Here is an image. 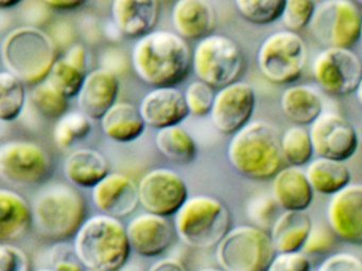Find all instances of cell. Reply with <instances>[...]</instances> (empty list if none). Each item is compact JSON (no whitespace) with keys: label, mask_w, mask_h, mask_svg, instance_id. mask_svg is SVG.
Instances as JSON below:
<instances>
[{"label":"cell","mask_w":362,"mask_h":271,"mask_svg":"<svg viewBox=\"0 0 362 271\" xmlns=\"http://www.w3.org/2000/svg\"><path fill=\"white\" fill-rule=\"evenodd\" d=\"M119 271H144L141 267L137 265L127 264L126 266L122 267Z\"/></svg>","instance_id":"obj_49"},{"label":"cell","mask_w":362,"mask_h":271,"mask_svg":"<svg viewBox=\"0 0 362 271\" xmlns=\"http://www.w3.org/2000/svg\"><path fill=\"white\" fill-rule=\"evenodd\" d=\"M74 250L88 270L119 271L131 249L127 227L105 214L90 216L74 237Z\"/></svg>","instance_id":"obj_3"},{"label":"cell","mask_w":362,"mask_h":271,"mask_svg":"<svg viewBox=\"0 0 362 271\" xmlns=\"http://www.w3.org/2000/svg\"><path fill=\"white\" fill-rule=\"evenodd\" d=\"M355 2L360 8H362V0H356Z\"/></svg>","instance_id":"obj_52"},{"label":"cell","mask_w":362,"mask_h":271,"mask_svg":"<svg viewBox=\"0 0 362 271\" xmlns=\"http://www.w3.org/2000/svg\"><path fill=\"white\" fill-rule=\"evenodd\" d=\"M33 226L47 241H65L75 237L88 218L83 195L67 183L57 182L37 193L33 203Z\"/></svg>","instance_id":"obj_4"},{"label":"cell","mask_w":362,"mask_h":271,"mask_svg":"<svg viewBox=\"0 0 362 271\" xmlns=\"http://www.w3.org/2000/svg\"><path fill=\"white\" fill-rule=\"evenodd\" d=\"M215 8L205 0H179L173 8V23L184 40H203L216 27Z\"/></svg>","instance_id":"obj_23"},{"label":"cell","mask_w":362,"mask_h":271,"mask_svg":"<svg viewBox=\"0 0 362 271\" xmlns=\"http://www.w3.org/2000/svg\"><path fill=\"white\" fill-rule=\"evenodd\" d=\"M228 159L233 169L247 179L273 180L283 169L281 137L266 121H252L230 138Z\"/></svg>","instance_id":"obj_2"},{"label":"cell","mask_w":362,"mask_h":271,"mask_svg":"<svg viewBox=\"0 0 362 271\" xmlns=\"http://www.w3.org/2000/svg\"><path fill=\"white\" fill-rule=\"evenodd\" d=\"M360 42H361V44H362V25H361V32H360Z\"/></svg>","instance_id":"obj_54"},{"label":"cell","mask_w":362,"mask_h":271,"mask_svg":"<svg viewBox=\"0 0 362 271\" xmlns=\"http://www.w3.org/2000/svg\"><path fill=\"white\" fill-rule=\"evenodd\" d=\"M313 227L306 212H281L270 231L276 253L302 251Z\"/></svg>","instance_id":"obj_27"},{"label":"cell","mask_w":362,"mask_h":271,"mask_svg":"<svg viewBox=\"0 0 362 271\" xmlns=\"http://www.w3.org/2000/svg\"><path fill=\"white\" fill-rule=\"evenodd\" d=\"M1 59L8 71L25 84L37 85L48 78L59 57L47 33L35 25H25L4 38Z\"/></svg>","instance_id":"obj_5"},{"label":"cell","mask_w":362,"mask_h":271,"mask_svg":"<svg viewBox=\"0 0 362 271\" xmlns=\"http://www.w3.org/2000/svg\"><path fill=\"white\" fill-rule=\"evenodd\" d=\"M101 129L109 139L119 143H129L139 139L146 124L139 108L128 102H117L100 120Z\"/></svg>","instance_id":"obj_29"},{"label":"cell","mask_w":362,"mask_h":271,"mask_svg":"<svg viewBox=\"0 0 362 271\" xmlns=\"http://www.w3.org/2000/svg\"><path fill=\"white\" fill-rule=\"evenodd\" d=\"M267 271H313V264L303 251L276 253Z\"/></svg>","instance_id":"obj_42"},{"label":"cell","mask_w":362,"mask_h":271,"mask_svg":"<svg viewBox=\"0 0 362 271\" xmlns=\"http://www.w3.org/2000/svg\"><path fill=\"white\" fill-rule=\"evenodd\" d=\"M256 93L249 83H233L219 89L211 112V123L222 135L234 136L251 123L255 112Z\"/></svg>","instance_id":"obj_15"},{"label":"cell","mask_w":362,"mask_h":271,"mask_svg":"<svg viewBox=\"0 0 362 271\" xmlns=\"http://www.w3.org/2000/svg\"><path fill=\"white\" fill-rule=\"evenodd\" d=\"M92 201L105 215L126 217L139 205V184L124 174H109L92 188Z\"/></svg>","instance_id":"obj_18"},{"label":"cell","mask_w":362,"mask_h":271,"mask_svg":"<svg viewBox=\"0 0 362 271\" xmlns=\"http://www.w3.org/2000/svg\"><path fill=\"white\" fill-rule=\"evenodd\" d=\"M258 70L269 82L288 85L302 76L307 48L300 34L288 30L274 32L262 40L256 54Z\"/></svg>","instance_id":"obj_9"},{"label":"cell","mask_w":362,"mask_h":271,"mask_svg":"<svg viewBox=\"0 0 362 271\" xmlns=\"http://www.w3.org/2000/svg\"><path fill=\"white\" fill-rule=\"evenodd\" d=\"M52 160L39 144L10 141L0 145V176L20 186H37L49 178Z\"/></svg>","instance_id":"obj_11"},{"label":"cell","mask_w":362,"mask_h":271,"mask_svg":"<svg viewBox=\"0 0 362 271\" xmlns=\"http://www.w3.org/2000/svg\"><path fill=\"white\" fill-rule=\"evenodd\" d=\"M25 83L11 72H0V119L12 122L18 119L26 104Z\"/></svg>","instance_id":"obj_33"},{"label":"cell","mask_w":362,"mask_h":271,"mask_svg":"<svg viewBox=\"0 0 362 271\" xmlns=\"http://www.w3.org/2000/svg\"><path fill=\"white\" fill-rule=\"evenodd\" d=\"M245 68V55L240 47L222 34H211L203 38L192 52L194 74L214 89L238 82Z\"/></svg>","instance_id":"obj_7"},{"label":"cell","mask_w":362,"mask_h":271,"mask_svg":"<svg viewBox=\"0 0 362 271\" xmlns=\"http://www.w3.org/2000/svg\"><path fill=\"white\" fill-rule=\"evenodd\" d=\"M88 271H99V270H88Z\"/></svg>","instance_id":"obj_55"},{"label":"cell","mask_w":362,"mask_h":271,"mask_svg":"<svg viewBox=\"0 0 362 271\" xmlns=\"http://www.w3.org/2000/svg\"><path fill=\"white\" fill-rule=\"evenodd\" d=\"M272 196L284 211L305 212L313 201L315 191L300 167H283L272 180Z\"/></svg>","instance_id":"obj_22"},{"label":"cell","mask_w":362,"mask_h":271,"mask_svg":"<svg viewBox=\"0 0 362 271\" xmlns=\"http://www.w3.org/2000/svg\"><path fill=\"white\" fill-rule=\"evenodd\" d=\"M88 54L82 44H73L57 59L46 80L65 97H76L88 76Z\"/></svg>","instance_id":"obj_25"},{"label":"cell","mask_w":362,"mask_h":271,"mask_svg":"<svg viewBox=\"0 0 362 271\" xmlns=\"http://www.w3.org/2000/svg\"><path fill=\"white\" fill-rule=\"evenodd\" d=\"M156 145L160 154L177 164L192 163L198 155L197 142L179 125L160 129L156 133Z\"/></svg>","instance_id":"obj_31"},{"label":"cell","mask_w":362,"mask_h":271,"mask_svg":"<svg viewBox=\"0 0 362 271\" xmlns=\"http://www.w3.org/2000/svg\"><path fill=\"white\" fill-rule=\"evenodd\" d=\"M31 100L37 112L46 118L59 120L69 112V97L52 86L47 80L35 85L31 92Z\"/></svg>","instance_id":"obj_36"},{"label":"cell","mask_w":362,"mask_h":271,"mask_svg":"<svg viewBox=\"0 0 362 271\" xmlns=\"http://www.w3.org/2000/svg\"><path fill=\"white\" fill-rule=\"evenodd\" d=\"M0 271H31L28 254L12 243H0Z\"/></svg>","instance_id":"obj_41"},{"label":"cell","mask_w":362,"mask_h":271,"mask_svg":"<svg viewBox=\"0 0 362 271\" xmlns=\"http://www.w3.org/2000/svg\"><path fill=\"white\" fill-rule=\"evenodd\" d=\"M33 224V207L16 191L0 190V241L11 243L22 239Z\"/></svg>","instance_id":"obj_24"},{"label":"cell","mask_w":362,"mask_h":271,"mask_svg":"<svg viewBox=\"0 0 362 271\" xmlns=\"http://www.w3.org/2000/svg\"><path fill=\"white\" fill-rule=\"evenodd\" d=\"M109 163L100 152L80 148L71 152L64 162V174L74 186L93 188L109 175Z\"/></svg>","instance_id":"obj_26"},{"label":"cell","mask_w":362,"mask_h":271,"mask_svg":"<svg viewBox=\"0 0 362 271\" xmlns=\"http://www.w3.org/2000/svg\"><path fill=\"white\" fill-rule=\"evenodd\" d=\"M54 270L56 271H88L81 260L76 255L75 250L71 252L60 251L54 255L52 260Z\"/></svg>","instance_id":"obj_44"},{"label":"cell","mask_w":362,"mask_h":271,"mask_svg":"<svg viewBox=\"0 0 362 271\" xmlns=\"http://www.w3.org/2000/svg\"><path fill=\"white\" fill-rule=\"evenodd\" d=\"M279 203L272 195H259L253 197L247 205V215L253 222V226L270 233L275 222L281 213H279Z\"/></svg>","instance_id":"obj_37"},{"label":"cell","mask_w":362,"mask_h":271,"mask_svg":"<svg viewBox=\"0 0 362 271\" xmlns=\"http://www.w3.org/2000/svg\"><path fill=\"white\" fill-rule=\"evenodd\" d=\"M132 66L139 80L158 87H175L183 82L192 66L189 44L179 34L152 31L137 40Z\"/></svg>","instance_id":"obj_1"},{"label":"cell","mask_w":362,"mask_h":271,"mask_svg":"<svg viewBox=\"0 0 362 271\" xmlns=\"http://www.w3.org/2000/svg\"><path fill=\"white\" fill-rule=\"evenodd\" d=\"M356 100H357L358 104L360 107L362 108V80L361 82L358 85L357 89L355 91Z\"/></svg>","instance_id":"obj_48"},{"label":"cell","mask_w":362,"mask_h":271,"mask_svg":"<svg viewBox=\"0 0 362 271\" xmlns=\"http://www.w3.org/2000/svg\"><path fill=\"white\" fill-rule=\"evenodd\" d=\"M307 178L315 192L334 196L351 184V173L346 163L317 157L307 164Z\"/></svg>","instance_id":"obj_30"},{"label":"cell","mask_w":362,"mask_h":271,"mask_svg":"<svg viewBox=\"0 0 362 271\" xmlns=\"http://www.w3.org/2000/svg\"><path fill=\"white\" fill-rule=\"evenodd\" d=\"M326 219L337 239L362 245V184L351 183L332 196Z\"/></svg>","instance_id":"obj_16"},{"label":"cell","mask_w":362,"mask_h":271,"mask_svg":"<svg viewBox=\"0 0 362 271\" xmlns=\"http://www.w3.org/2000/svg\"><path fill=\"white\" fill-rule=\"evenodd\" d=\"M92 129L90 119L82 112L65 114L57 121L54 128V140L59 148L71 147L80 140L88 137Z\"/></svg>","instance_id":"obj_34"},{"label":"cell","mask_w":362,"mask_h":271,"mask_svg":"<svg viewBox=\"0 0 362 271\" xmlns=\"http://www.w3.org/2000/svg\"><path fill=\"white\" fill-rule=\"evenodd\" d=\"M22 4L21 0H0V6L3 8H11Z\"/></svg>","instance_id":"obj_47"},{"label":"cell","mask_w":362,"mask_h":271,"mask_svg":"<svg viewBox=\"0 0 362 271\" xmlns=\"http://www.w3.org/2000/svg\"><path fill=\"white\" fill-rule=\"evenodd\" d=\"M337 236L332 229L324 224H313V230L302 251L307 255H323L328 253L336 243Z\"/></svg>","instance_id":"obj_40"},{"label":"cell","mask_w":362,"mask_h":271,"mask_svg":"<svg viewBox=\"0 0 362 271\" xmlns=\"http://www.w3.org/2000/svg\"><path fill=\"white\" fill-rule=\"evenodd\" d=\"M148 271H188L185 264L175 258H165L154 263Z\"/></svg>","instance_id":"obj_45"},{"label":"cell","mask_w":362,"mask_h":271,"mask_svg":"<svg viewBox=\"0 0 362 271\" xmlns=\"http://www.w3.org/2000/svg\"><path fill=\"white\" fill-rule=\"evenodd\" d=\"M275 254L270 233L253 224L230 229L216 248V258L224 271H267Z\"/></svg>","instance_id":"obj_8"},{"label":"cell","mask_w":362,"mask_h":271,"mask_svg":"<svg viewBox=\"0 0 362 271\" xmlns=\"http://www.w3.org/2000/svg\"><path fill=\"white\" fill-rule=\"evenodd\" d=\"M313 76L328 95L346 97L361 82V57L351 49L325 48L313 59Z\"/></svg>","instance_id":"obj_12"},{"label":"cell","mask_w":362,"mask_h":271,"mask_svg":"<svg viewBox=\"0 0 362 271\" xmlns=\"http://www.w3.org/2000/svg\"><path fill=\"white\" fill-rule=\"evenodd\" d=\"M359 142H360V145L362 146V131H361V133H360V135H359Z\"/></svg>","instance_id":"obj_53"},{"label":"cell","mask_w":362,"mask_h":271,"mask_svg":"<svg viewBox=\"0 0 362 271\" xmlns=\"http://www.w3.org/2000/svg\"><path fill=\"white\" fill-rule=\"evenodd\" d=\"M48 8L56 11H74L81 8L86 1L84 0H47Z\"/></svg>","instance_id":"obj_46"},{"label":"cell","mask_w":362,"mask_h":271,"mask_svg":"<svg viewBox=\"0 0 362 271\" xmlns=\"http://www.w3.org/2000/svg\"><path fill=\"white\" fill-rule=\"evenodd\" d=\"M317 4L313 0H286L281 18L286 30L298 33L308 28L315 16Z\"/></svg>","instance_id":"obj_38"},{"label":"cell","mask_w":362,"mask_h":271,"mask_svg":"<svg viewBox=\"0 0 362 271\" xmlns=\"http://www.w3.org/2000/svg\"><path fill=\"white\" fill-rule=\"evenodd\" d=\"M315 154L332 160H349L360 145L359 135L344 116L323 112L309 127Z\"/></svg>","instance_id":"obj_14"},{"label":"cell","mask_w":362,"mask_h":271,"mask_svg":"<svg viewBox=\"0 0 362 271\" xmlns=\"http://www.w3.org/2000/svg\"><path fill=\"white\" fill-rule=\"evenodd\" d=\"M361 8L349 0H326L317 4L311 34L325 48L351 49L360 42Z\"/></svg>","instance_id":"obj_10"},{"label":"cell","mask_w":362,"mask_h":271,"mask_svg":"<svg viewBox=\"0 0 362 271\" xmlns=\"http://www.w3.org/2000/svg\"><path fill=\"white\" fill-rule=\"evenodd\" d=\"M35 271H56V270H54V269H52V268H42V269H39V270H35Z\"/></svg>","instance_id":"obj_51"},{"label":"cell","mask_w":362,"mask_h":271,"mask_svg":"<svg viewBox=\"0 0 362 271\" xmlns=\"http://www.w3.org/2000/svg\"><path fill=\"white\" fill-rule=\"evenodd\" d=\"M112 16L122 35L141 38L151 33L160 15V2L156 0H114Z\"/></svg>","instance_id":"obj_21"},{"label":"cell","mask_w":362,"mask_h":271,"mask_svg":"<svg viewBox=\"0 0 362 271\" xmlns=\"http://www.w3.org/2000/svg\"><path fill=\"white\" fill-rule=\"evenodd\" d=\"M139 112L146 124L158 131L177 126L190 114L184 93L175 87L149 91L139 104Z\"/></svg>","instance_id":"obj_19"},{"label":"cell","mask_w":362,"mask_h":271,"mask_svg":"<svg viewBox=\"0 0 362 271\" xmlns=\"http://www.w3.org/2000/svg\"><path fill=\"white\" fill-rule=\"evenodd\" d=\"M199 271H224V270H222V269H219V268H213V267H209V268L201 269V270H199Z\"/></svg>","instance_id":"obj_50"},{"label":"cell","mask_w":362,"mask_h":271,"mask_svg":"<svg viewBox=\"0 0 362 271\" xmlns=\"http://www.w3.org/2000/svg\"><path fill=\"white\" fill-rule=\"evenodd\" d=\"M215 95L213 87L206 83L200 80L190 83L184 92L189 114L194 116L211 114Z\"/></svg>","instance_id":"obj_39"},{"label":"cell","mask_w":362,"mask_h":271,"mask_svg":"<svg viewBox=\"0 0 362 271\" xmlns=\"http://www.w3.org/2000/svg\"><path fill=\"white\" fill-rule=\"evenodd\" d=\"M281 150L284 160L289 167L308 164L315 155L309 129L298 125L289 127L281 136Z\"/></svg>","instance_id":"obj_32"},{"label":"cell","mask_w":362,"mask_h":271,"mask_svg":"<svg viewBox=\"0 0 362 271\" xmlns=\"http://www.w3.org/2000/svg\"><path fill=\"white\" fill-rule=\"evenodd\" d=\"M240 16L257 25H270L281 18L286 0H235Z\"/></svg>","instance_id":"obj_35"},{"label":"cell","mask_w":362,"mask_h":271,"mask_svg":"<svg viewBox=\"0 0 362 271\" xmlns=\"http://www.w3.org/2000/svg\"><path fill=\"white\" fill-rule=\"evenodd\" d=\"M232 217L226 203L209 195L189 197L175 215L177 237L196 249H211L230 231Z\"/></svg>","instance_id":"obj_6"},{"label":"cell","mask_w":362,"mask_h":271,"mask_svg":"<svg viewBox=\"0 0 362 271\" xmlns=\"http://www.w3.org/2000/svg\"><path fill=\"white\" fill-rule=\"evenodd\" d=\"M131 249L144 258H156L170 248L173 228L164 216L145 212L135 216L127 226Z\"/></svg>","instance_id":"obj_17"},{"label":"cell","mask_w":362,"mask_h":271,"mask_svg":"<svg viewBox=\"0 0 362 271\" xmlns=\"http://www.w3.org/2000/svg\"><path fill=\"white\" fill-rule=\"evenodd\" d=\"M119 89L117 74L103 68L88 72L77 95L80 110L90 120H101L117 103Z\"/></svg>","instance_id":"obj_20"},{"label":"cell","mask_w":362,"mask_h":271,"mask_svg":"<svg viewBox=\"0 0 362 271\" xmlns=\"http://www.w3.org/2000/svg\"><path fill=\"white\" fill-rule=\"evenodd\" d=\"M281 108L286 118L298 126H310L323 114V100L308 85H294L284 90Z\"/></svg>","instance_id":"obj_28"},{"label":"cell","mask_w":362,"mask_h":271,"mask_svg":"<svg viewBox=\"0 0 362 271\" xmlns=\"http://www.w3.org/2000/svg\"><path fill=\"white\" fill-rule=\"evenodd\" d=\"M139 203L156 215H175L187 201L188 188L181 175L173 169H154L139 182Z\"/></svg>","instance_id":"obj_13"},{"label":"cell","mask_w":362,"mask_h":271,"mask_svg":"<svg viewBox=\"0 0 362 271\" xmlns=\"http://www.w3.org/2000/svg\"><path fill=\"white\" fill-rule=\"evenodd\" d=\"M317 271H362V260L351 252H337L324 258Z\"/></svg>","instance_id":"obj_43"}]
</instances>
